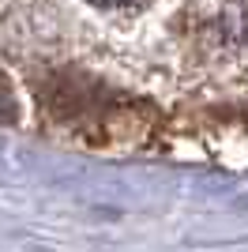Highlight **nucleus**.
Wrapping results in <instances>:
<instances>
[{"instance_id":"1","label":"nucleus","mask_w":248,"mask_h":252,"mask_svg":"<svg viewBox=\"0 0 248 252\" xmlns=\"http://www.w3.org/2000/svg\"><path fill=\"white\" fill-rule=\"evenodd\" d=\"M94 8H132V4H143V0H87Z\"/></svg>"}]
</instances>
